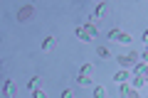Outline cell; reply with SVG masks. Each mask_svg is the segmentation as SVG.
<instances>
[{
	"instance_id": "6da1fadb",
	"label": "cell",
	"mask_w": 148,
	"mask_h": 98,
	"mask_svg": "<svg viewBox=\"0 0 148 98\" xmlns=\"http://www.w3.org/2000/svg\"><path fill=\"white\" fill-rule=\"evenodd\" d=\"M77 37H79L82 42H91L96 37V27H91V25H79L77 27Z\"/></svg>"
},
{
	"instance_id": "7a4b0ae2",
	"label": "cell",
	"mask_w": 148,
	"mask_h": 98,
	"mask_svg": "<svg viewBox=\"0 0 148 98\" xmlns=\"http://www.w3.org/2000/svg\"><path fill=\"white\" fill-rule=\"evenodd\" d=\"M17 20H20V22H27V20H32V17H35V7H32V5H22L20 7V10H17Z\"/></svg>"
},
{
	"instance_id": "3957f363",
	"label": "cell",
	"mask_w": 148,
	"mask_h": 98,
	"mask_svg": "<svg viewBox=\"0 0 148 98\" xmlns=\"http://www.w3.org/2000/svg\"><path fill=\"white\" fill-rule=\"evenodd\" d=\"M3 93H5L8 98H15L17 86H15V81H12V78H8V81H5V86H3Z\"/></svg>"
},
{
	"instance_id": "277c9868",
	"label": "cell",
	"mask_w": 148,
	"mask_h": 98,
	"mask_svg": "<svg viewBox=\"0 0 148 98\" xmlns=\"http://www.w3.org/2000/svg\"><path fill=\"white\" fill-rule=\"evenodd\" d=\"M131 86L136 88H143V86H148V81H146V76H143V74H138V76H131Z\"/></svg>"
},
{
	"instance_id": "5b68a950",
	"label": "cell",
	"mask_w": 148,
	"mask_h": 98,
	"mask_svg": "<svg viewBox=\"0 0 148 98\" xmlns=\"http://www.w3.org/2000/svg\"><path fill=\"white\" fill-rule=\"evenodd\" d=\"M106 12H109V5H106V3H99V5L94 7V12H91V15H94L96 20H101V17H104Z\"/></svg>"
},
{
	"instance_id": "8992f818",
	"label": "cell",
	"mask_w": 148,
	"mask_h": 98,
	"mask_svg": "<svg viewBox=\"0 0 148 98\" xmlns=\"http://www.w3.org/2000/svg\"><path fill=\"white\" fill-rule=\"evenodd\" d=\"M128 78H131V76H128V69H121V71L114 76V81H116V83H126Z\"/></svg>"
},
{
	"instance_id": "52a82bcc",
	"label": "cell",
	"mask_w": 148,
	"mask_h": 98,
	"mask_svg": "<svg viewBox=\"0 0 148 98\" xmlns=\"http://www.w3.org/2000/svg\"><path fill=\"white\" fill-rule=\"evenodd\" d=\"M54 44H57V39H54V37H47V39L42 42V52H52Z\"/></svg>"
},
{
	"instance_id": "ba28073f",
	"label": "cell",
	"mask_w": 148,
	"mask_h": 98,
	"mask_svg": "<svg viewBox=\"0 0 148 98\" xmlns=\"http://www.w3.org/2000/svg\"><path fill=\"white\" fill-rule=\"evenodd\" d=\"M126 57H128V62H131V66H136V64L141 62V54H138V52H128Z\"/></svg>"
},
{
	"instance_id": "9c48e42d",
	"label": "cell",
	"mask_w": 148,
	"mask_h": 98,
	"mask_svg": "<svg viewBox=\"0 0 148 98\" xmlns=\"http://www.w3.org/2000/svg\"><path fill=\"white\" fill-rule=\"evenodd\" d=\"M27 88H30V91H37V88H40V76H32L30 81H27Z\"/></svg>"
},
{
	"instance_id": "30bf717a",
	"label": "cell",
	"mask_w": 148,
	"mask_h": 98,
	"mask_svg": "<svg viewBox=\"0 0 148 98\" xmlns=\"http://www.w3.org/2000/svg\"><path fill=\"white\" fill-rule=\"evenodd\" d=\"M77 81H79V86H89L91 78H89V74H79V76H77Z\"/></svg>"
},
{
	"instance_id": "8fae6325",
	"label": "cell",
	"mask_w": 148,
	"mask_h": 98,
	"mask_svg": "<svg viewBox=\"0 0 148 98\" xmlns=\"http://www.w3.org/2000/svg\"><path fill=\"white\" fill-rule=\"evenodd\" d=\"M116 62H119V66H121V69H128V66H131V62H128L126 54H123V57H116Z\"/></svg>"
},
{
	"instance_id": "7c38bea8",
	"label": "cell",
	"mask_w": 148,
	"mask_h": 98,
	"mask_svg": "<svg viewBox=\"0 0 148 98\" xmlns=\"http://www.w3.org/2000/svg\"><path fill=\"white\" fill-rule=\"evenodd\" d=\"M94 98H106V88L104 86H96L94 88Z\"/></svg>"
},
{
	"instance_id": "4fadbf2b",
	"label": "cell",
	"mask_w": 148,
	"mask_h": 98,
	"mask_svg": "<svg viewBox=\"0 0 148 98\" xmlns=\"http://www.w3.org/2000/svg\"><path fill=\"white\" fill-rule=\"evenodd\" d=\"M96 54H99V57H104V59H109V57H111L109 47H99V49H96Z\"/></svg>"
},
{
	"instance_id": "5bb4252c",
	"label": "cell",
	"mask_w": 148,
	"mask_h": 98,
	"mask_svg": "<svg viewBox=\"0 0 148 98\" xmlns=\"http://www.w3.org/2000/svg\"><path fill=\"white\" fill-rule=\"evenodd\" d=\"M116 42H121V44H128V42H131V34H128V32H121Z\"/></svg>"
},
{
	"instance_id": "9a60e30c",
	"label": "cell",
	"mask_w": 148,
	"mask_h": 98,
	"mask_svg": "<svg viewBox=\"0 0 148 98\" xmlns=\"http://www.w3.org/2000/svg\"><path fill=\"white\" fill-rule=\"evenodd\" d=\"M131 88H133V86H131V83H128V81H126V83H121V98H126Z\"/></svg>"
},
{
	"instance_id": "2e32d148",
	"label": "cell",
	"mask_w": 148,
	"mask_h": 98,
	"mask_svg": "<svg viewBox=\"0 0 148 98\" xmlns=\"http://www.w3.org/2000/svg\"><path fill=\"white\" fill-rule=\"evenodd\" d=\"M119 34H121V30H116V27L109 30V39H119Z\"/></svg>"
},
{
	"instance_id": "e0dca14e",
	"label": "cell",
	"mask_w": 148,
	"mask_h": 98,
	"mask_svg": "<svg viewBox=\"0 0 148 98\" xmlns=\"http://www.w3.org/2000/svg\"><path fill=\"white\" fill-rule=\"evenodd\" d=\"M91 71H94V66H91V64H84V66H82V71H79V74H89V76H91Z\"/></svg>"
},
{
	"instance_id": "ac0fdd59",
	"label": "cell",
	"mask_w": 148,
	"mask_h": 98,
	"mask_svg": "<svg viewBox=\"0 0 148 98\" xmlns=\"http://www.w3.org/2000/svg\"><path fill=\"white\" fill-rule=\"evenodd\" d=\"M32 98H47V96H45V93L40 91V88H37V91H32Z\"/></svg>"
},
{
	"instance_id": "d6986e66",
	"label": "cell",
	"mask_w": 148,
	"mask_h": 98,
	"mask_svg": "<svg viewBox=\"0 0 148 98\" xmlns=\"http://www.w3.org/2000/svg\"><path fill=\"white\" fill-rule=\"evenodd\" d=\"M126 98H141V96H138V91H136V88H131V91H128V96Z\"/></svg>"
},
{
	"instance_id": "ffe728a7",
	"label": "cell",
	"mask_w": 148,
	"mask_h": 98,
	"mask_svg": "<svg viewBox=\"0 0 148 98\" xmlns=\"http://www.w3.org/2000/svg\"><path fill=\"white\" fill-rule=\"evenodd\" d=\"M62 98H74V96H72V91L67 88V91H62Z\"/></svg>"
},
{
	"instance_id": "44dd1931",
	"label": "cell",
	"mask_w": 148,
	"mask_h": 98,
	"mask_svg": "<svg viewBox=\"0 0 148 98\" xmlns=\"http://www.w3.org/2000/svg\"><path fill=\"white\" fill-rule=\"evenodd\" d=\"M141 62H146V64H148V49H146V52L141 54Z\"/></svg>"
},
{
	"instance_id": "7402d4cb",
	"label": "cell",
	"mask_w": 148,
	"mask_h": 98,
	"mask_svg": "<svg viewBox=\"0 0 148 98\" xmlns=\"http://www.w3.org/2000/svg\"><path fill=\"white\" fill-rule=\"evenodd\" d=\"M143 42H146V47H148V30H143Z\"/></svg>"
}]
</instances>
